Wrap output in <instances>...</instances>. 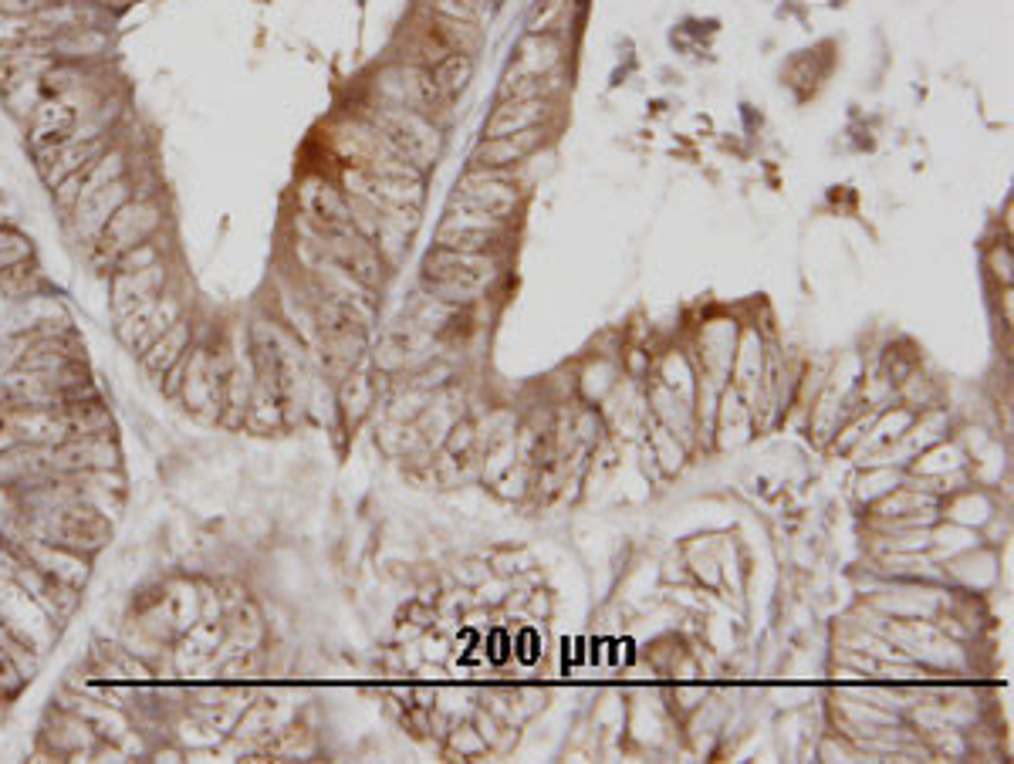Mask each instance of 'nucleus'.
Here are the masks:
<instances>
[{"label":"nucleus","instance_id":"nucleus-9","mask_svg":"<svg viewBox=\"0 0 1014 764\" xmlns=\"http://www.w3.org/2000/svg\"><path fill=\"white\" fill-rule=\"evenodd\" d=\"M217 646H220V626H213L210 619H197L186 629L180 650L173 653L176 670L183 673H203L207 666L217 663Z\"/></svg>","mask_w":1014,"mask_h":764},{"label":"nucleus","instance_id":"nucleus-19","mask_svg":"<svg viewBox=\"0 0 1014 764\" xmlns=\"http://www.w3.org/2000/svg\"><path fill=\"white\" fill-rule=\"evenodd\" d=\"M433 11H437L443 21L480 24L491 17V0H433Z\"/></svg>","mask_w":1014,"mask_h":764},{"label":"nucleus","instance_id":"nucleus-24","mask_svg":"<svg viewBox=\"0 0 1014 764\" xmlns=\"http://www.w3.org/2000/svg\"><path fill=\"white\" fill-rule=\"evenodd\" d=\"M0 717H4V704H0Z\"/></svg>","mask_w":1014,"mask_h":764},{"label":"nucleus","instance_id":"nucleus-3","mask_svg":"<svg viewBox=\"0 0 1014 764\" xmlns=\"http://www.w3.org/2000/svg\"><path fill=\"white\" fill-rule=\"evenodd\" d=\"M501 230H504L501 217L450 203L447 220L437 227V247H450V251H484V247H491L497 237H501Z\"/></svg>","mask_w":1014,"mask_h":764},{"label":"nucleus","instance_id":"nucleus-2","mask_svg":"<svg viewBox=\"0 0 1014 764\" xmlns=\"http://www.w3.org/2000/svg\"><path fill=\"white\" fill-rule=\"evenodd\" d=\"M386 142L393 146V153L399 159H406L409 166L423 170L430 166L433 159L440 156V132L426 119L423 112L406 109V105H396V109H386L379 115V126H376Z\"/></svg>","mask_w":1014,"mask_h":764},{"label":"nucleus","instance_id":"nucleus-18","mask_svg":"<svg viewBox=\"0 0 1014 764\" xmlns=\"http://www.w3.org/2000/svg\"><path fill=\"white\" fill-rule=\"evenodd\" d=\"M95 660L105 670V677L112 680H149V666L139 660L136 653L119 650V646H99Z\"/></svg>","mask_w":1014,"mask_h":764},{"label":"nucleus","instance_id":"nucleus-15","mask_svg":"<svg viewBox=\"0 0 1014 764\" xmlns=\"http://www.w3.org/2000/svg\"><path fill=\"white\" fill-rule=\"evenodd\" d=\"M186 342H190V325H186L183 318H180V322L169 328V332H163L153 345H149L146 352H142V355H146V369L156 372V376L169 372V369L176 366V362L183 359Z\"/></svg>","mask_w":1014,"mask_h":764},{"label":"nucleus","instance_id":"nucleus-1","mask_svg":"<svg viewBox=\"0 0 1014 764\" xmlns=\"http://www.w3.org/2000/svg\"><path fill=\"white\" fill-rule=\"evenodd\" d=\"M423 271L433 298L447 301V305L474 301L497 278V264L484 251H450V247H437L426 254Z\"/></svg>","mask_w":1014,"mask_h":764},{"label":"nucleus","instance_id":"nucleus-13","mask_svg":"<svg viewBox=\"0 0 1014 764\" xmlns=\"http://www.w3.org/2000/svg\"><path fill=\"white\" fill-rule=\"evenodd\" d=\"M558 61H562V41L551 34H528L518 44V55H514L507 75H551Z\"/></svg>","mask_w":1014,"mask_h":764},{"label":"nucleus","instance_id":"nucleus-16","mask_svg":"<svg viewBox=\"0 0 1014 764\" xmlns=\"http://www.w3.org/2000/svg\"><path fill=\"white\" fill-rule=\"evenodd\" d=\"M71 714L82 717V721L92 727V734L112 737V741H122V737H126V731H129L126 717H122L119 710H112L109 704H99V700H92V697H75V704H71Z\"/></svg>","mask_w":1014,"mask_h":764},{"label":"nucleus","instance_id":"nucleus-22","mask_svg":"<svg viewBox=\"0 0 1014 764\" xmlns=\"http://www.w3.org/2000/svg\"><path fill=\"white\" fill-rule=\"evenodd\" d=\"M153 264H159V251L146 241L129 247L126 254H119V271H142V268H153Z\"/></svg>","mask_w":1014,"mask_h":764},{"label":"nucleus","instance_id":"nucleus-14","mask_svg":"<svg viewBox=\"0 0 1014 764\" xmlns=\"http://www.w3.org/2000/svg\"><path fill=\"white\" fill-rule=\"evenodd\" d=\"M197 602H200L197 589H193L190 582H173L156 612H159V619L166 623V629H180V633H186V629L197 623V616H200Z\"/></svg>","mask_w":1014,"mask_h":764},{"label":"nucleus","instance_id":"nucleus-21","mask_svg":"<svg viewBox=\"0 0 1014 764\" xmlns=\"http://www.w3.org/2000/svg\"><path fill=\"white\" fill-rule=\"evenodd\" d=\"M565 11H568V0H541V7H538V14L531 17L528 31L531 34H551L555 28H562Z\"/></svg>","mask_w":1014,"mask_h":764},{"label":"nucleus","instance_id":"nucleus-6","mask_svg":"<svg viewBox=\"0 0 1014 764\" xmlns=\"http://www.w3.org/2000/svg\"><path fill=\"white\" fill-rule=\"evenodd\" d=\"M24 558H28L38 572L48 575V579H55L58 585H68V589H75V592L82 589L85 579H88L85 555L71 552V548H65V545H55V541H44V538L28 541Z\"/></svg>","mask_w":1014,"mask_h":764},{"label":"nucleus","instance_id":"nucleus-20","mask_svg":"<svg viewBox=\"0 0 1014 764\" xmlns=\"http://www.w3.org/2000/svg\"><path fill=\"white\" fill-rule=\"evenodd\" d=\"M342 403H345L349 420H359V416L366 413V406L372 403V382L366 376H349V382H345V389H342Z\"/></svg>","mask_w":1014,"mask_h":764},{"label":"nucleus","instance_id":"nucleus-8","mask_svg":"<svg viewBox=\"0 0 1014 764\" xmlns=\"http://www.w3.org/2000/svg\"><path fill=\"white\" fill-rule=\"evenodd\" d=\"M541 146V129L514 132V136L501 139H480L477 149L470 153V166L474 170H507V166L528 159Z\"/></svg>","mask_w":1014,"mask_h":764},{"label":"nucleus","instance_id":"nucleus-5","mask_svg":"<svg viewBox=\"0 0 1014 764\" xmlns=\"http://www.w3.org/2000/svg\"><path fill=\"white\" fill-rule=\"evenodd\" d=\"M159 224V210L153 203H122L119 210L109 217V224L102 230V247L105 254H126L129 247H136L146 241Z\"/></svg>","mask_w":1014,"mask_h":764},{"label":"nucleus","instance_id":"nucleus-7","mask_svg":"<svg viewBox=\"0 0 1014 764\" xmlns=\"http://www.w3.org/2000/svg\"><path fill=\"white\" fill-rule=\"evenodd\" d=\"M301 207L311 217V224L322 230L325 237L332 234H349L352 227V213H349V197L332 190L325 180H311L301 190Z\"/></svg>","mask_w":1014,"mask_h":764},{"label":"nucleus","instance_id":"nucleus-12","mask_svg":"<svg viewBox=\"0 0 1014 764\" xmlns=\"http://www.w3.org/2000/svg\"><path fill=\"white\" fill-rule=\"evenodd\" d=\"M122 203H126V183L122 180L88 193V197L78 200V230H82L85 237H99L105 224H109V217Z\"/></svg>","mask_w":1014,"mask_h":764},{"label":"nucleus","instance_id":"nucleus-10","mask_svg":"<svg viewBox=\"0 0 1014 764\" xmlns=\"http://www.w3.org/2000/svg\"><path fill=\"white\" fill-rule=\"evenodd\" d=\"M548 99H521V102H501L494 109V115L484 126V139H501L514 136V132H528L538 129L548 119Z\"/></svg>","mask_w":1014,"mask_h":764},{"label":"nucleus","instance_id":"nucleus-17","mask_svg":"<svg viewBox=\"0 0 1014 764\" xmlns=\"http://www.w3.org/2000/svg\"><path fill=\"white\" fill-rule=\"evenodd\" d=\"M430 71H433V78H437L440 92L447 95V99H453V95L464 92V88L470 85V78H474V58L460 55V51H450V55L443 61H437Z\"/></svg>","mask_w":1014,"mask_h":764},{"label":"nucleus","instance_id":"nucleus-23","mask_svg":"<svg viewBox=\"0 0 1014 764\" xmlns=\"http://www.w3.org/2000/svg\"><path fill=\"white\" fill-rule=\"evenodd\" d=\"M21 670H17V663L11 660V653L0 646V690H17L21 687Z\"/></svg>","mask_w":1014,"mask_h":764},{"label":"nucleus","instance_id":"nucleus-11","mask_svg":"<svg viewBox=\"0 0 1014 764\" xmlns=\"http://www.w3.org/2000/svg\"><path fill=\"white\" fill-rule=\"evenodd\" d=\"M159 288H163V268H159V264H153V268H142V271H119L115 274V284H112L115 312L126 315V312H132V308L159 298Z\"/></svg>","mask_w":1014,"mask_h":764},{"label":"nucleus","instance_id":"nucleus-4","mask_svg":"<svg viewBox=\"0 0 1014 764\" xmlns=\"http://www.w3.org/2000/svg\"><path fill=\"white\" fill-rule=\"evenodd\" d=\"M453 203L507 220L518 207V190H514V180L507 176V170H470Z\"/></svg>","mask_w":1014,"mask_h":764}]
</instances>
